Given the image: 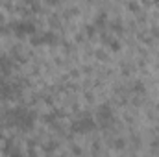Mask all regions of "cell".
Segmentation results:
<instances>
[{"label":"cell","mask_w":159,"mask_h":157,"mask_svg":"<svg viewBox=\"0 0 159 157\" xmlns=\"http://www.w3.org/2000/svg\"><path fill=\"white\" fill-rule=\"evenodd\" d=\"M107 20V17H106V13H100L98 17H96V20H94V24L96 26H104V22Z\"/></svg>","instance_id":"obj_5"},{"label":"cell","mask_w":159,"mask_h":157,"mask_svg":"<svg viewBox=\"0 0 159 157\" xmlns=\"http://www.w3.org/2000/svg\"><path fill=\"white\" fill-rule=\"evenodd\" d=\"M85 32H87V35H94V32H96V26H94V24H87Z\"/></svg>","instance_id":"obj_8"},{"label":"cell","mask_w":159,"mask_h":157,"mask_svg":"<svg viewBox=\"0 0 159 157\" xmlns=\"http://www.w3.org/2000/svg\"><path fill=\"white\" fill-rule=\"evenodd\" d=\"M135 91H137V92H139V91H141V92H143V91H144V87H143V85H141V83H137V85H135Z\"/></svg>","instance_id":"obj_11"},{"label":"cell","mask_w":159,"mask_h":157,"mask_svg":"<svg viewBox=\"0 0 159 157\" xmlns=\"http://www.w3.org/2000/svg\"><path fill=\"white\" fill-rule=\"evenodd\" d=\"M111 28H113V32H117V34H122V30H124L119 20H117V22H113V24H111Z\"/></svg>","instance_id":"obj_7"},{"label":"cell","mask_w":159,"mask_h":157,"mask_svg":"<svg viewBox=\"0 0 159 157\" xmlns=\"http://www.w3.org/2000/svg\"><path fill=\"white\" fill-rule=\"evenodd\" d=\"M109 48H111L113 52H119L120 50V43L119 41H109Z\"/></svg>","instance_id":"obj_6"},{"label":"cell","mask_w":159,"mask_h":157,"mask_svg":"<svg viewBox=\"0 0 159 157\" xmlns=\"http://www.w3.org/2000/svg\"><path fill=\"white\" fill-rule=\"evenodd\" d=\"M13 30L17 35H34L35 24L34 22H13Z\"/></svg>","instance_id":"obj_2"},{"label":"cell","mask_w":159,"mask_h":157,"mask_svg":"<svg viewBox=\"0 0 159 157\" xmlns=\"http://www.w3.org/2000/svg\"><path fill=\"white\" fill-rule=\"evenodd\" d=\"M129 9H131V11H137V9H139V6H137L135 2H129Z\"/></svg>","instance_id":"obj_9"},{"label":"cell","mask_w":159,"mask_h":157,"mask_svg":"<svg viewBox=\"0 0 159 157\" xmlns=\"http://www.w3.org/2000/svg\"><path fill=\"white\" fill-rule=\"evenodd\" d=\"M41 43H44V44H54V43H56V35L50 34V32H46V34L41 37Z\"/></svg>","instance_id":"obj_4"},{"label":"cell","mask_w":159,"mask_h":157,"mask_svg":"<svg viewBox=\"0 0 159 157\" xmlns=\"http://www.w3.org/2000/svg\"><path fill=\"white\" fill-rule=\"evenodd\" d=\"M115 146H117V148H124V141H122V139H119V141H117V144H115Z\"/></svg>","instance_id":"obj_10"},{"label":"cell","mask_w":159,"mask_h":157,"mask_svg":"<svg viewBox=\"0 0 159 157\" xmlns=\"http://www.w3.org/2000/svg\"><path fill=\"white\" fill-rule=\"evenodd\" d=\"M94 128V120L91 117H81L80 120H76L74 124H72V131L74 133H87V131H91Z\"/></svg>","instance_id":"obj_1"},{"label":"cell","mask_w":159,"mask_h":157,"mask_svg":"<svg viewBox=\"0 0 159 157\" xmlns=\"http://www.w3.org/2000/svg\"><path fill=\"white\" fill-rule=\"evenodd\" d=\"M0 141H2V133H0Z\"/></svg>","instance_id":"obj_12"},{"label":"cell","mask_w":159,"mask_h":157,"mask_svg":"<svg viewBox=\"0 0 159 157\" xmlns=\"http://www.w3.org/2000/svg\"><path fill=\"white\" fill-rule=\"evenodd\" d=\"M96 117H98V120L106 126V124L113 118V111H111V107H109L107 104H104V105H100V107H98V115H96Z\"/></svg>","instance_id":"obj_3"}]
</instances>
